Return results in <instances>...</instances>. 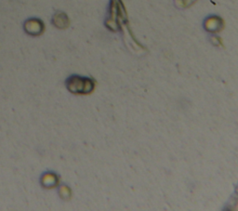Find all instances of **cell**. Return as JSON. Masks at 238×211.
Instances as JSON below:
<instances>
[{
  "mask_svg": "<svg viewBox=\"0 0 238 211\" xmlns=\"http://www.w3.org/2000/svg\"><path fill=\"white\" fill-rule=\"evenodd\" d=\"M68 89L73 93H90L94 89V83L91 79L82 78L80 76H72L67 82Z\"/></svg>",
  "mask_w": 238,
  "mask_h": 211,
  "instance_id": "obj_1",
  "label": "cell"
},
{
  "mask_svg": "<svg viewBox=\"0 0 238 211\" xmlns=\"http://www.w3.org/2000/svg\"><path fill=\"white\" fill-rule=\"evenodd\" d=\"M25 28H26L28 33L36 34L42 31V24L38 21H35V20L30 21V22H27Z\"/></svg>",
  "mask_w": 238,
  "mask_h": 211,
  "instance_id": "obj_3",
  "label": "cell"
},
{
  "mask_svg": "<svg viewBox=\"0 0 238 211\" xmlns=\"http://www.w3.org/2000/svg\"><path fill=\"white\" fill-rule=\"evenodd\" d=\"M60 195L63 199H69L71 196V191L67 186H61L60 188Z\"/></svg>",
  "mask_w": 238,
  "mask_h": 211,
  "instance_id": "obj_4",
  "label": "cell"
},
{
  "mask_svg": "<svg viewBox=\"0 0 238 211\" xmlns=\"http://www.w3.org/2000/svg\"><path fill=\"white\" fill-rule=\"evenodd\" d=\"M41 182H42L43 186L46 188H52L58 184L59 179L56 174L51 173V172H48L42 177Z\"/></svg>",
  "mask_w": 238,
  "mask_h": 211,
  "instance_id": "obj_2",
  "label": "cell"
}]
</instances>
